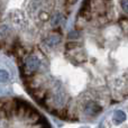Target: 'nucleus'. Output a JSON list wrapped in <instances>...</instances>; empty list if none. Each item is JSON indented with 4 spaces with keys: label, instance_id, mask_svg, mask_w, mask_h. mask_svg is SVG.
Segmentation results:
<instances>
[{
    "label": "nucleus",
    "instance_id": "f257e3e1",
    "mask_svg": "<svg viewBox=\"0 0 128 128\" xmlns=\"http://www.w3.org/2000/svg\"><path fill=\"white\" fill-rule=\"evenodd\" d=\"M40 68V60L36 56L30 55L25 60L24 63V71L27 74H32L35 71H37V68Z\"/></svg>",
    "mask_w": 128,
    "mask_h": 128
},
{
    "label": "nucleus",
    "instance_id": "f03ea898",
    "mask_svg": "<svg viewBox=\"0 0 128 128\" xmlns=\"http://www.w3.org/2000/svg\"><path fill=\"white\" fill-rule=\"evenodd\" d=\"M101 111H102V108L99 104H96V102H89L86 106V112L88 114V115L96 116V115H98V114H100Z\"/></svg>",
    "mask_w": 128,
    "mask_h": 128
},
{
    "label": "nucleus",
    "instance_id": "7ed1b4c3",
    "mask_svg": "<svg viewBox=\"0 0 128 128\" xmlns=\"http://www.w3.org/2000/svg\"><path fill=\"white\" fill-rule=\"evenodd\" d=\"M60 42H61V37L58 35H51V36H48V38L46 40V44L48 45V46H55V45H58Z\"/></svg>",
    "mask_w": 128,
    "mask_h": 128
},
{
    "label": "nucleus",
    "instance_id": "20e7f679",
    "mask_svg": "<svg viewBox=\"0 0 128 128\" xmlns=\"http://www.w3.org/2000/svg\"><path fill=\"white\" fill-rule=\"evenodd\" d=\"M62 19H63L62 15H61L60 12H55L51 18V25L52 26H54V27L58 26V25L61 24V22H62Z\"/></svg>",
    "mask_w": 128,
    "mask_h": 128
},
{
    "label": "nucleus",
    "instance_id": "39448f33",
    "mask_svg": "<svg viewBox=\"0 0 128 128\" xmlns=\"http://www.w3.org/2000/svg\"><path fill=\"white\" fill-rule=\"evenodd\" d=\"M125 119H126V115H125L122 110H116L115 111V114H114V120H115V122L119 124V122H124Z\"/></svg>",
    "mask_w": 128,
    "mask_h": 128
},
{
    "label": "nucleus",
    "instance_id": "423d86ee",
    "mask_svg": "<svg viewBox=\"0 0 128 128\" xmlns=\"http://www.w3.org/2000/svg\"><path fill=\"white\" fill-rule=\"evenodd\" d=\"M80 12H81V16H86L90 12V0H84Z\"/></svg>",
    "mask_w": 128,
    "mask_h": 128
},
{
    "label": "nucleus",
    "instance_id": "0eeeda50",
    "mask_svg": "<svg viewBox=\"0 0 128 128\" xmlns=\"http://www.w3.org/2000/svg\"><path fill=\"white\" fill-rule=\"evenodd\" d=\"M9 79V74L6 70H0V82H6Z\"/></svg>",
    "mask_w": 128,
    "mask_h": 128
},
{
    "label": "nucleus",
    "instance_id": "6e6552de",
    "mask_svg": "<svg viewBox=\"0 0 128 128\" xmlns=\"http://www.w3.org/2000/svg\"><path fill=\"white\" fill-rule=\"evenodd\" d=\"M7 35V27L6 26H0V40L6 37Z\"/></svg>",
    "mask_w": 128,
    "mask_h": 128
},
{
    "label": "nucleus",
    "instance_id": "1a4fd4ad",
    "mask_svg": "<svg viewBox=\"0 0 128 128\" xmlns=\"http://www.w3.org/2000/svg\"><path fill=\"white\" fill-rule=\"evenodd\" d=\"M80 46L79 43H75V42H71V43H68L66 44V48L68 50H72V48H75V47Z\"/></svg>",
    "mask_w": 128,
    "mask_h": 128
},
{
    "label": "nucleus",
    "instance_id": "9d476101",
    "mask_svg": "<svg viewBox=\"0 0 128 128\" xmlns=\"http://www.w3.org/2000/svg\"><path fill=\"white\" fill-rule=\"evenodd\" d=\"M122 7L125 12L128 11V0H122Z\"/></svg>",
    "mask_w": 128,
    "mask_h": 128
},
{
    "label": "nucleus",
    "instance_id": "9b49d317",
    "mask_svg": "<svg viewBox=\"0 0 128 128\" xmlns=\"http://www.w3.org/2000/svg\"><path fill=\"white\" fill-rule=\"evenodd\" d=\"M78 35H79V34H78L76 32H75V30H73L72 33H70V35H68V37H71V36H75V37H76Z\"/></svg>",
    "mask_w": 128,
    "mask_h": 128
}]
</instances>
